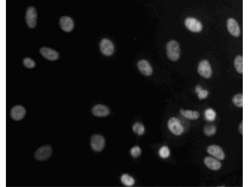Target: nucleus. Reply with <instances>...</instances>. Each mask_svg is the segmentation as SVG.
Masks as SVG:
<instances>
[{
	"mask_svg": "<svg viewBox=\"0 0 249 187\" xmlns=\"http://www.w3.org/2000/svg\"><path fill=\"white\" fill-rule=\"evenodd\" d=\"M92 149L96 151H100L103 149L105 144L104 137L100 135L96 134L92 136L90 141Z\"/></svg>",
	"mask_w": 249,
	"mask_h": 187,
	"instance_id": "7",
	"label": "nucleus"
},
{
	"mask_svg": "<svg viewBox=\"0 0 249 187\" xmlns=\"http://www.w3.org/2000/svg\"><path fill=\"white\" fill-rule=\"evenodd\" d=\"M100 47L101 52L105 55L110 56L114 52V46L113 44L107 38H103L101 40Z\"/></svg>",
	"mask_w": 249,
	"mask_h": 187,
	"instance_id": "6",
	"label": "nucleus"
},
{
	"mask_svg": "<svg viewBox=\"0 0 249 187\" xmlns=\"http://www.w3.org/2000/svg\"><path fill=\"white\" fill-rule=\"evenodd\" d=\"M216 112L211 108L206 109L204 112V117L206 120L209 122L214 121L216 117Z\"/></svg>",
	"mask_w": 249,
	"mask_h": 187,
	"instance_id": "20",
	"label": "nucleus"
},
{
	"mask_svg": "<svg viewBox=\"0 0 249 187\" xmlns=\"http://www.w3.org/2000/svg\"><path fill=\"white\" fill-rule=\"evenodd\" d=\"M242 122H241L239 126V130L241 134H242Z\"/></svg>",
	"mask_w": 249,
	"mask_h": 187,
	"instance_id": "28",
	"label": "nucleus"
},
{
	"mask_svg": "<svg viewBox=\"0 0 249 187\" xmlns=\"http://www.w3.org/2000/svg\"><path fill=\"white\" fill-rule=\"evenodd\" d=\"M23 63L24 65L26 68H31L35 66V61L31 58L26 57L24 59Z\"/></svg>",
	"mask_w": 249,
	"mask_h": 187,
	"instance_id": "26",
	"label": "nucleus"
},
{
	"mask_svg": "<svg viewBox=\"0 0 249 187\" xmlns=\"http://www.w3.org/2000/svg\"><path fill=\"white\" fill-rule=\"evenodd\" d=\"M204 132L206 136H211L214 134L216 132V127L214 125H207L204 127Z\"/></svg>",
	"mask_w": 249,
	"mask_h": 187,
	"instance_id": "23",
	"label": "nucleus"
},
{
	"mask_svg": "<svg viewBox=\"0 0 249 187\" xmlns=\"http://www.w3.org/2000/svg\"><path fill=\"white\" fill-rule=\"evenodd\" d=\"M180 112L181 114L187 119L190 120H196L200 117L199 113L196 111L185 110L181 109Z\"/></svg>",
	"mask_w": 249,
	"mask_h": 187,
	"instance_id": "17",
	"label": "nucleus"
},
{
	"mask_svg": "<svg viewBox=\"0 0 249 187\" xmlns=\"http://www.w3.org/2000/svg\"><path fill=\"white\" fill-rule=\"evenodd\" d=\"M167 126L170 131L175 135H180L184 131L180 121L176 117H172L168 120Z\"/></svg>",
	"mask_w": 249,
	"mask_h": 187,
	"instance_id": "3",
	"label": "nucleus"
},
{
	"mask_svg": "<svg viewBox=\"0 0 249 187\" xmlns=\"http://www.w3.org/2000/svg\"><path fill=\"white\" fill-rule=\"evenodd\" d=\"M234 65L237 71L240 74L243 73V58L241 55H237L234 60Z\"/></svg>",
	"mask_w": 249,
	"mask_h": 187,
	"instance_id": "19",
	"label": "nucleus"
},
{
	"mask_svg": "<svg viewBox=\"0 0 249 187\" xmlns=\"http://www.w3.org/2000/svg\"><path fill=\"white\" fill-rule=\"evenodd\" d=\"M207 151L209 154L219 160H223L225 158V155L223 150L218 145H210L207 147Z\"/></svg>",
	"mask_w": 249,
	"mask_h": 187,
	"instance_id": "11",
	"label": "nucleus"
},
{
	"mask_svg": "<svg viewBox=\"0 0 249 187\" xmlns=\"http://www.w3.org/2000/svg\"><path fill=\"white\" fill-rule=\"evenodd\" d=\"M137 65L139 71L143 75L148 76L152 74V68L147 60H141L138 62Z\"/></svg>",
	"mask_w": 249,
	"mask_h": 187,
	"instance_id": "10",
	"label": "nucleus"
},
{
	"mask_svg": "<svg viewBox=\"0 0 249 187\" xmlns=\"http://www.w3.org/2000/svg\"><path fill=\"white\" fill-rule=\"evenodd\" d=\"M158 153L161 157L162 158H168L170 154V151L169 148L166 146L162 147L159 150Z\"/></svg>",
	"mask_w": 249,
	"mask_h": 187,
	"instance_id": "25",
	"label": "nucleus"
},
{
	"mask_svg": "<svg viewBox=\"0 0 249 187\" xmlns=\"http://www.w3.org/2000/svg\"><path fill=\"white\" fill-rule=\"evenodd\" d=\"M120 180L124 185L128 186H133L135 183L134 178L127 174L122 175L121 177Z\"/></svg>",
	"mask_w": 249,
	"mask_h": 187,
	"instance_id": "18",
	"label": "nucleus"
},
{
	"mask_svg": "<svg viewBox=\"0 0 249 187\" xmlns=\"http://www.w3.org/2000/svg\"><path fill=\"white\" fill-rule=\"evenodd\" d=\"M197 71L200 75L205 78H210L212 75V70L210 65L206 60H203L199 62Z\"/></svg>",
	"mask_w": 249,
	"mask_h": 187,
	"instance_id": "5",
	"label": "nucleus"
},
{
	"mask_svg": "<svg viewBox=\"0 0 249 187\" xmlns=\"http://www.w3.org/2000/svg\"><path fill=\"white\" fill-rule=\"evenodd\" d=\"M227 25L228 30L231 35L236 37L240 35V28L235 20L232 18H228L227 21Z\"/></svg>",
	"mask_w": 249,
	"mask_h": 187,
	"instance_id": "13",
	"label": "nucleus"
},
{
	"mask_svg": "<svg viewBox=\"0 0 249 187\" xmlns=\"http://www.w3.org/2000/svg\"><path fill=\"white\" fill-rule=\"evenodd\" d=\"M195 92L198 93V98L201 100L207 98L209 94L208 91L206 90L202 89L201 86L199 85L195 87Z\"/></svg>",
	"mask_w": 249,
	"mask_h": 187,
	"instance_id": "21",
	"label": "nucleus"
},
{
	"mask_svg": "<svg viewBox=\"0 0 249 187\" xmlns=\"http://www.w3.org/2000/svg\"><path fill=\"white\" fill-rule=\"evenodd\" d=\"M92 113L93 115L97 117H104L109 114L110 111L108 108L105 105L96 104L92 108Z\"/></svg>",
	"mask_w": 249,
	"mask_h": 187,
	"instance_id": "14",
	"label": "nucleus"
},
{
	"mask_svg": "<svg viewBox=\"0 0 249 187\" xmlns=\"http://www.w3.org/2000/svg\"><path fill=\"white\" fill-rule=\"evenodd\" d=\"M130 153L132 156L134 158H136L140 155L141 150L139 146H134L131 149Z\"/></svg>",
	"mask_w": 249,
	"mask_h": 187,
	"instance_id": "27",
	"label": "nucleus"
},
{
	"mask_svg": "<svg viewBox=\"0 0 249 187\" xmlns=\"http://www.w3.org/2000/svg\"><path fill=\"white\" fill-rule=\"evenodd\" d=\"M167 54L168 59L172 61H176L179 58L180 49L178 43L172 40L168 41L166 46Z\"/></svg>",
	"mask_w": 249,
	"mask_h": 187,
	"instance_id": "1",
	"label": "nucleus"
},
{
	"mask_svg": "<svg viewBox=\"0 0 249 187\" xmlns=\"http://www.w3.org/2000/svg\"><path fill=\"white\" fill-rule=\"evenodd\" d=\"M132 129L134 132L139 135L143 134L145 131L143 125L139 122H136L133 124Z\"/></svg>",
	"mask_w": 249,
	"mask_h": 187,
	"instance_id": "22",
	"label": "nucleus"
},
{
	"mask_svg": "<svg viewBox=\"0 0 249 187\" xmlns=\"http://www.w3.org/2000/svg\"><path fill=\"white\" fill-rule=\"evenodd\" d=\"M40 52L45 58L50 60H54L58 59L59 54L56 50L51 48L43 47L40 49Z\"/></svg>",
	"mask_w": 249,
	"mask_h": 187,
	"instance_id": "12",
	"label": "nucleus"
},
{
	"mask_svg": "<svg viewBox=\"0 0 249 187\" xmlns=\"http://www.w3.org/2000/svg\"><path fill=\"white\" fill-rule=\"evenodd\" d=\"M185 24L187 29L192 32H198L202 29L203 26L201 22L194 18H187L185 20Z\"/></svg>",
	"mask_w": 249,
	"mask_h": 187,
	"instance_id": "8",
	"label": "nucleus"
},
{
	"mask_svg": "<svg viewBox=\"0 0 249 187\" xmlns=\"http://www.w3.org/2000/svg\"><path fill=\"white\" fill-rule=\"evenodd\" d=\"M204 163L207 167L214 170H219L221 166V164L219 161L211 157H205L204 159Z\"/></svg>",
	"mask_w": 249,
	"mask_h": 187,
	"instance_id": "16",
	"label": "nucleus"
},
{
	"mask_svg": "<svg viewBox=\"0 0 249 187\" xmlns=\"http://www.w3.org/2000/svg\"><path fill=\"white\" fill-rule=\"evenodd\" d=\"M26 114L25 108L21 105H16L11 109L10 115L11 118L14 120L19 121L22 119Z\"/></svg>",
	"mask_w": 249,
	"mask_h": 187,
	"instance_id": "9",
	"label": "nucleus"
},
{
	"mask_svg": "<svg viewBox=\"0 0 249 187\" xmlns=\"http://www.w3.org/2000/svg\"><path fill=\"white\" fill-rule=\"evenodd\" d=\"M59 24L61 28L64 31H71L74 27V22L72 18L69 17H62L59 21Z\"/></svg>",
	"mask_w": 249,
	"mask_h": 187,
	"instance_id": "15",
	"label": "nucleus"
},
{
	"mask_svg": "<svg viewBox=\"0 0 249 187\" xmlns=\"http://www.w3.org/2000/svg\"><path fill=\"white\" fill-rule=\"evenodd\" d=\"M53 151V148L51 145H44L40 147L35 151L34 157L37 161H45L51 156Z\"/></svg>",
	"mask_w": 249,
	"mask_h": 187,
	"instance_id": "2",
	"label": "nucleus"
},
{
	"mask_svg": "<svg viewBox=\"0 0 249 187\" xmlns=\"http://www.w3.org/2000/svg\"><path fill=\"white\" fill-rule=\"evenodd\" d=\"M232 101L235 105L238 107L243 106V95L239 94L235 95L232 98Z\"/></svg>",
	"mask_w": 249,
	"mask_h": 187,
	"instance_id": "24",
	"label": "nucleus"
},
{
	"mask_svg": "<svg viewBox=\"0 0 249 187\" xmlns=\"http://www.w3.org/2000/svg\"><path fill=\"white\" fill-rule=\"evenodd\" d=\"M25 18L28 27L33 28L37 24V12L34 7L31 6L27 8Z\"/></svg>",
	"mask_w": 249,
	"mask_h": 187,
	"instance_id": "4",
	"label": "nucleus"
}]
</instances>
